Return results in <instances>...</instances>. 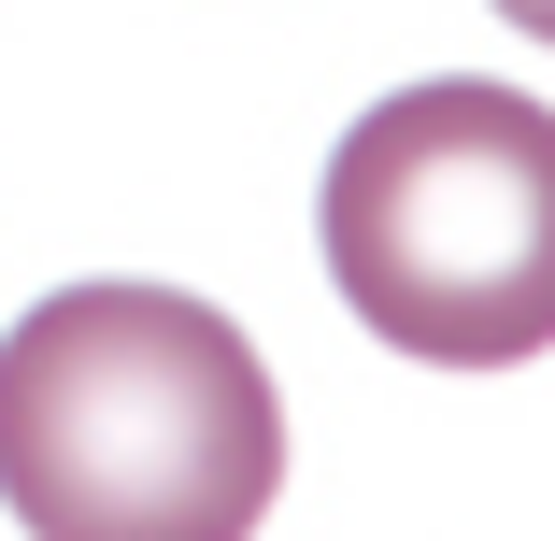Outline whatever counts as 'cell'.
Instances as JSON below:
<instances>
[{
    "instance_id": "obj_1",
    "label": "cell",
    "mask_w": 555,
    "mask_h": 541,
    "mask_svg": "<svg viewBox=\"0 0 555 541\" xmlns=\"http://www.w3.org/2000/svg\"><path fill=\"white\" fill-rule=\"evenodd\" d=\"M0 499L29 541H257L285 385L185 285H57L0 343Z\"/></svg>"
},
{
    "instance_id": "obj_2",
    "label": "cell",
    "mask_w": 555,
    "mask_h": 541,
    "mask_svg": "<svg viewBox=\"0 0 555 541\" xmlns=\"http://www.w3.org/2000/svg\"><path fill=\"white\" fill-rule=\"evenodd\" d=\"M327 285L427 371H513L555 343V115L485 72L399 86L343 129L313 199Z\"/></svg>"
},
{
    "instance_id": "obj_3",
    "label": "cell",
    "mask_w": 555,
    "mask_h": 541,
    "mask_svg": "<svg viewBox=\"0 0 555 541\" xmlns=\"http://www.w3.org/2000/svg\"><path fill=\"white\" fill-rule=\"evenodd\" d=\"M499 15H513V29H527V43H555V0H499Z\"/></svg>"
}]
</instances>
